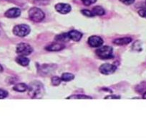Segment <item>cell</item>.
Listing matches in <instances>:
<instances>
[{
	"label": "cell",
	"mask_w": 146,
	"mask_h": 138,
	"mask_svg": "<svg viewBox=\"0 0 146 138\" xmlns=\"http://www.w3.org/2000/svg\"><path fill=\"white\" fill-rule=\"evenodd\" d=\"M28 94L32 98H41L44 93V86L40 81H35L29 84L28 86Z\"/></svg>",
	"instance_id": "1"
},
{
	"label": "cell",
	"mask_w": 146,
	"mask_h": 138,
	"mask_svg": "<svg viewBox=\"0 0 146 138\" xmlns=\"http://www.w3.org/2000/svg\"><path fill=\"white\" fill-rule=\"evenodd\" d=\"M64 47V46L60 43H53L50 46H47L46 50H49V51H60V50H62Z\"/></svg>",
	"instance_id": "11"
},
{
	"label": "cell",
	"mask_w": 146,
	"mask_h": 138,
	"mask_svg": "<svg viewBox=\"0 0 146 138\" xmlns=\"http://www.w3.org/2000/svg\"><path fill=\"white\" fill-rule=\"evenodd\" d=\"M74 78H75V76L72 74H70V73H64L61 76L62 81H70L73 80Z\"/></svg>",
	"instance_id": "16"
},
{
	"label": "cell",
	"mask_w": 146,
	"mask_h": 138,
	"mask_svg": "<svg viewBox=\"0 0 146 138\" xmlns=\"http://www.w3.org/2000/svg\"><path fill=\"white\" fill-rule=\"evenodd\" d=\"M68 37L70 40L73 41H79L82 38V33L80 32L79 31L77 30H71L68 32Z\"/></svg>",
	"instance_id": "10"
},
{
	"label": "cell",
	"mask_w": 146,
	"mask_h": 138,
	"mask_svg": "<svg viewBox=\"0 0 146 138\" xmlns=\"http://www.w3.org/2000/svg\"><path fill=\"white\" fill-rule=\"evenodd\" d=\"M29 17L34 22H41L45 17V15L42 9L37 7H32L29 11Z\"/></svg>",
	"instance_id": "3"
},
{
	"label": "cell",
	"mask_w": 146,
	"mask_h": 138,
	"mask_svg": "<svg viewBox=\"0 0 146 138\" xmlns=\"http://www.w3.org/2000/svg\"><path fill=\"white\" fill-rule=\"evenodd\" d=\"M34 4L36 5H39V6H44V5H47L50 3L49 0H34Z\"/></svg>",
	"instance_id": "19"
},
{
	"label": "cell",
	"mask_w": 146,
	"mask_h": 138,
	"mask_svg": "<svg viewBox=\"0 0 146 138\" xmlns=\"http://www.w3.org/2000/svg\"><path fill=\"white\" fill-rule=\"evenodd\" d=\"M88 44L92 48L100 47L103 44V40L99 36H91L88 38Z\"/></svg>",
	"instance_id": "7"
},
{
	"label": "cell",
	"mask_w": 146,
	"mask_h": 138,
	"mask_svg": "<svg viewBox=\"0 0 146 138\" xmlns=\"http://www.w3.org/2000/svg\"><path fill=\"white\" fill-rule=\"evenodd\" d=\"M2 71H3V68H2V66L0 65V73L2 72Z\"/></svg>",
	"instance_id": "27"
},
{
	"label": "cell",
	"mask_w": 146,
	"mask_h": 138,
	"mask_svg": "<svg viewBox=\"0 0 146 138\" xmlns=\"http://www.w3.org/2000/svg\"><path fill=\"white\" fill-rule=\"evenodd\" d=\"M81 12H82V15H85V16L87 17H93V14H92V11H90V10H88V9H83V10L81 11Z\"/></svg>",
	"instance_id": "22"
},
{
	"label": "cell",
	"mask_w": 146,
	"mask_h": 138,
	"mask_svg": "<svg viewBox=\"0 0 146 138\" xmlns=\"http://www.w3.org/2000/svg\"><path fill=\"white\" fill-rule=\"evenodd\" d=\"M67 98L68 99H71V98H75V99H90V98H92V97L86 95H72Z\"/></svg>",
	"instance_id": "18"
},
{
	"label": "cell",
	"mask_w": 146,
	"mask_h": 138,
	"mask_svg": "<svg viewBox=\"0 0 146 138\" xmlns=\"http://www.w3.org/2000/svg\"><path fill=\"white\" fill-rule=\"evenodd\" d=\"M96 55L101 59H111L114 57L113 56V49L110 46H102L96 50Z\"/></svg>",
	"instance_id": "2"
},
{
	"label": "cell",
	"mask_w": 146,
	"mask_h": 138,
	"mask_svg": "<svg viewBox=\"0 0 146 138\" xmlns=\"http://www.w3.org/2000/svg\"><path fill=\"white\" fill-rule=\"evenodd\" d=\"M138 14L142 17L146 18V8H144V9H142L140 10H139Z\"/></svg>",
	"instance_id": "24"
},
{
	"label": "cell",
	"mask_w": 146,
	"mask_h": 138,
	"mask_svg": "<svg viewBox=\"0 0 146 138\" xmlns=\"http://www.w3.org/2000/svg\"><path fill=\"white\" fill-rule=\"evenodd\" d=\"M28 86L25 84L23 83H20V84H18L17 85H15L13 87V89L16 91H19V92H24V91H26L27 90Z\"/></svg>",
	"instance_id": "14"
},
{
	"label": "cell",
	"mask_w": 146,
	"mask_h": 138,
	"mask_svg": "<svg viewBox=\"0 0 146 138\" xmlns=\"http://www.w3.org/2000/svg\"><path fill=\"white\" fill-rule=\"evenodd\" d=\"M122 3L125 4L126 5H132L133 3H134L135 0H120Z\"/></svg>",
	"instance_id": "25"
},
{
	"label": "cell",
	"mask_w": 146,
	"mask_h": 138,
	"mask_svg": "<svg viewBox=\"0 0 146 138\" xmlns=\"http://www.w3.org/2000/svg\"><path fill=\"white\" fill-rule=\"evenodd\" d=\"M21 10L18 8H11V9H8L6 12H5V17L8 18H15L18 17L20 15Z\"/></svg>",
	"instance_id": "9"
},
{
	"label": "cell",
	"mask_w": 146,
	"mask_h": 138,
	"mask_svg": "<svg viewBox=\"0 0 146 138\" xmlns=\"http://www.w3.org/2000/svg\"><path fill=\"white\" fill-rule=\"evenodd\" d=\"M92 14H93L94 16L95 15H98V16H102L105 14V10H104L103 8L100 6H96L92 9Z\"/></svg>",
	"instance_id": "15"
},
{
	"label": "cell",
	"mask_w": 146,
	"mask_h": 138,
	"mask_svg": "<svg viewBox=\"0 0 146 138\" xmlns=\"http://www.w3.org/2000/svg\"><path fill=\"white\" fill-rule=\"evenodd\" d=\"M132 41V38H122L116 39L113 41V43L117 46H125L127 45Z\"/></svg>",
	"instance_id": "12"
},
{
	"label": "cell",
	"mask_w": 146,
	"mask_h": 138,
	"mask_svg": "<svg viewBox=\"0 0 146 138\" xmlns=\"http://www.w3.org/2000/svg\"><path fill=\"white\" fill-rule=\"evenodd\" d=\"M16 51L19 56H29L33 51V49L27 43H19L17 46Z\"/></svg>",
	"instance_id": "5"
},
{
	"label": "cell",
	"mask_w": 146,
	"mask_h": 138,
	"mask_svg": "<svg viewBox=\"0 0 146 138\" xmlns=\"http://www.w3.org/2000/svg\"><path fill=\"white\" fill-rule=\"evenodd\" d=\"M7 96H8L7 91H5V90L3 89H0V99L6 98Z\"/></svg>",
	"instance_id": "23"
},
{
	"label": "cell",
	"mask_w": 146,
	"mask_h": 138,
	"mask_svg": "<svg viewBox=\"0 0 146 138\" xmlns=\"http://www.w3.org/2000/svg\"><path fill=\"white\" fill-rule=\"evenodd\" d=\"M55 9L57 12L62 15L69 13L71 11V7L68 4L59 3L55 5Z\"/></svg>",
	"instance_id": "8"
},
{
	"label": "cell",
	"mask_w": 146,
	"mask_h": 138,
	"mask_svg": "<svg viewBox=\"0 0 146 138\" xmlns=\"http://www.w3.org/2000/svg\"><path fill=\"white\" fill-rule=\"evenodd\" d=\"M81 1L86 6H90V5H92L97 2V0H81Z\"/></svg>",
	"instance_id": "21"
},
{
	"label": "cell",
	"mask_w": 146,
	"mask_h": 138,
	"mask_svg": "<svg viewBox=\"0 0 146 138\" xmlns=\"http://www.w3.org/2000/svg\"><path fill=\"white\" fill-rule=\"evenodd\" d=\"M120 96H115V95H110L105 96V99H108V98H115V99H117V98H120Z\"/></svg>",
	"instance_id": "26"
},
{
	"label": "cell",
	"mask_w": 146,
	"mask_h": 138,
	"mask_svg": "<svg viewBox=\"0 0 146 138\" xmlns=\"http://www.w3.org/2000/svg\"><path fill=\"white\" fill-rule=\"evenodd\" d=\"M62 79L61 78L58 76H53L52 78V84L54 86H58L60 85V83H61Z\"/></svg>",
	"instance_id": "20"
},
{
	"label": "cell",
	"mask_w": 146,
	"mask_h": 138,
	"mask_svg": "<svg viewBox=\"0 0 146 138\" xmlns=\"http://www.w3.org/2000/svg\"><path fill=\"white\" fill-rule=\"evenodd\" d=\"M116 66L115 65L110 64V63H104L102 66H100L99 70L101 74H104V75H109V74H112L115 71Z\"/></svg>",
	"instance_id": "6"
},
{
	"label": "cell",
	"mask_w": 146,
	"mask_h": 138,
	"mask_svg": "<svg viewBox=\"0 0 146 138\" xmlns=\"http://www.w3.org/2000/svg\"><path fill=\"white\" fill-rule=\"evenodd\" d=\"M30 32V27L27 25H18L14 27L13 33L18 37H25Z\"/></svg>",
	"instance_id": "4"
},
{
	"label": "cell",
	"mask_w": 146,
	"mask_h": 138,
	"mask_svg": "<svg viewBox=\"0 0 146 138\" xmlns=\"http://www.w3.org/2000/svg\"><path fill=\"white\" fill-rule=\"evenodd\" d=\"M143 98H145V99H146V92L144 93V94H143Z\"/></svg>",
	"instance_id": "28"
},
{
	"label": "cell",
	"mask_w": 146,
	"mask_h": 138,
	"mask_svg": "<svg viewBox=\"0 0 146 138\" xmlns=\"http://www.w3.org/2000/svg\"><path fill=\"white\" fill-rule=\"evenodd\" d=\"M17 63L22 66H27L29 63V60L27 58L25 57V56H19L16 58Z\"/></svg>",
	"instance_id": "13"
},
{
	"label": "cell",
	"mask_w": 146,
	"mask_h": 138,
	"mask_svg": "<svg viewBox=\"0 0 146 138\" xmlns=\"http://www.w3.org/2000/svg\"><path fill=\"white\" fill-rule=\"evenodd\" d=\"M69 37H68V34L67 33H64V34H62V35H58L57 36L55 37V40H58L59 42H67V40H69Z\"/></svg>",
	"instance_id": "17"
}]
</instances>
